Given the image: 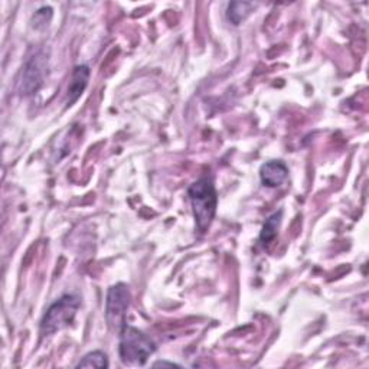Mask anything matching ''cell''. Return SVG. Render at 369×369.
Here are the masks:
<instances>
[{
    "label": "cell",
    "mask_w": 369,
    "mask_h": 369,
    "mask_svg": "<svg viewBox=\"0 0 369 369\" xmlns=\"http://www.w3.org/2000/svg\"><path fill=\"white\" fill-rule=\"evenodd\" d=\"M188 196L198 230L206 232L215 218L218 206V195L214 182L209 178L198 179L189 186Z\"/></svg>",
    "instance_id": "obj_1"
},
{
    "label": "cell",
    "mask_w": 369,
    "mask_h": 369,
    "mask_svg": "<svg viewBox=\"0 0 369 369\" xmlns=\"http://www.w3.org/2000/svg\"><path fill=\"white\" fill-rule=\"evenodd\" d=\"M156 352V343L144 332L133 328L124 326L120 332L119 355L124 365L143 366L147 359Z\"/></svg>",
    "instance_id": "obj_2"
},
{
    "label": "cell",
    "mask_w": 369,
    "mask_h": 369,
    "mask_svg": "<svg viewBox=\"0 0 369 369\" xmlns=\"http://www.w3.org/2000/svg\"><path fill=\"white\" fill-rule=\"evenodd\" d=\"M80 309V299L74 294H64L54 304H50L41 322V333L43 336L54 335L68 328Z\"/></svg>",
    "instance_id": "obj_3"
},
{
    "label": "cell",
    "mask_w": 369,
    "mask_h": 369,
    "mask_svg": "<svg viewBox=\"0 0 369 369\" xmlns=\"http://www.w3.org/2000/svg\"><path fill=\"white\" fill-rule=\"evenodd\" d=\"M130 300L132 293L127 284L119 283L109 289L107 300H105V321H107L112 331L120 333L126 326Z\"/></svg>",
    "instance_id": "obj_4"
},
{
    "label": "cell",
    "mask_w": 369,
    "mask_h": 369,
    "mask_svg": "<svg viewBox=\"0 0 369 369\" xmlns=\"http://www.w3.org/2000/svg\"><path fill=\"white\" fill-rule=\"evenodd\" d=\"M46 73V57L43 52L38 50L26 61L22 75L19 80V92L23 95H31L36 92L43 84Z\"/></svg>",
    "instance_id": "obj_5"
},
{
    "label": "cell",
    "mask_w": 369,
    "mask_h": 369,
    "mask_svg": "<svg viewBox=\"0 0 369 369\" xmlns=\"http://www.w3.org/2000/svg\"><path fill=\"white\" fill-rule=\"evenodd\" d=\"M289 178V168L282 161H270L260 169L261 183L267 188H277Z\"/></svg>",
    "instance_id": "obj_6"
},
{
    "label": "cell",
    "mask_w": 369,
    "mask_h": 369,
    "mask_svg": "<svg viewBox=\"0 0 369 369\" xmlns=\"http://www.w3.org/2000/svg\"><path fill=\"white\" fill-rule=\"evenodd\" d=\"M88 80H90V68L87 65L75 67L65 95V102L68 107L82 95V92L88 85Z\"/></svg>",
    "instance_id": "obj_7"
},
{
    "label": "cell",
    "mask_w": 369,
    "mask_h": 369,
    "mask_svg": "<svg viewBox=\"0 0 369 369\" xmlns=\"http://www.w3.org/2000/svg\"><path fill=\"white\" fill-rule=\"evenodd\" d=\"M282 220H283V210H279V213H274L272 217H269V220L264 223V225H262L260 234V242L262 245L267 247L276 240L282 225Z\"/></svg>",
    "instance_id": "obj_8"
},
{
    "label": "cell",
    "mask_w": 369,
    "mask_h": 369,
    "mask_svg": "<svg viewBox=\"0 0 369 369\" xmlns=\"http://www.w3.org/2000/svg\"><path fill=\"white\" fill-rule=\"evenodd\" d=\"M257 8V4L252 2H231L228 5L227 18L232 25L242 23Z\"/></svg>",
    "instance_id": "obj_9"
},
{
    "label": "cell",
    "mask_w": 369,
    "mask_h": 369,
    "mask_svg": "<svg viewBox=\"0 0 369 369\" xmlns=\"http://www.w3.org/2000/svg\"><path fill=\"white\" fill-rule=\"evenodd\" d=\"M77 368H100V369L109 368L107 355H105V353L101 352V351L90 352V353H87V355L80 360V363L77 365Z\"/></svg>",
    "instance_id": "obj_10"
},
{
    "label": "cell",
    "mask_w": 369,
    "mask_h": 369,
    "mask_svg": "<svg viewBox=\"0 0 369 369\" xmlns=\"http://www.w3.org/2000/svg\"><path fill=\"white\" fill-rule=\"evenodd\" d=\"M50 18H52V9L50 8H42L41 11L36 12V15L33 18V25L36 28H41V26L45 28L49 23Z\"/></svg>",
    "instance_id": "obj_11"
},
{
    "label": "cell",
    "mask_w": 369,
    "mask_h": 369,
    "mask_svg": "<svg viewBox=\"0 0 369 369\" xmlns=\"http://www.w3.org/2000/svg\"><path fill=\"white\" fill-rule=\"evenodd\" d=\"M153 366H181L175 362H168V360H159V362H154Z\"/></svg>",
    "instance_id": "obj_12"
}]
</instances>
